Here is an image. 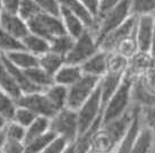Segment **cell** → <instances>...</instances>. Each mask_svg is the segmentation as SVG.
Listing matches in <instances>:
<instances>
[{
	"instance_id": "obj_40",
	"label": "cell",
	"mask_w": 155,
	"mask_h": 153,
	"mask_svg": "<svg viewBox=\"0 0 155 153\" xmlns=\"http://www.w3.org/2000/svg\"><path fill=\"white\" fill-rule=\"evenodd\" d=\"M68 144V142L62 137H56L41 153H64Z\"/></svg>"
},
{
	"instance_id": "obj_37",
	"label": "cell",
	"mask_w": 155,
	"mask_h": 153,
	"mask_svg": "<svg viewBox=\"0 0 155 153\" xmlns=\"http://www.w3.org/2000/svg\"><path fill=\"white\" fill-rule=\"evenodd\" d=\"M36 118H38V116L34 112H32L31 110L26 109V108L17 105V109L15 111L12 120L14 122H16V124H18V125H21L24 128H27Z\"/></svg>"
},
{
	"instance_id": "obj_48",
	"label": "cell",
	"mask_w": 155,
	"mask_h": 153,
	"mask_svg": "<svg viewBox=\"0 0 155 153\" xmlns=\"http://www.w3.org/2000/svg\"><path fill=\"white\" fill-rule=\"evenodd\" d=\"M64 153H76V151H75V148H74V144H73V143L68 144V146L66 148V150L64 151Z\"/></svg>"
},
{
	"instance_id": "obj_53",
	"label": "cell",
	"mask_w": 155,
	"mask_h": 153,
	"mask_svg": "<svg viewBox=\"0 0 155 153\" xmlns=\"http://www.w3.org/2000/svg\"><path fill=\"white\" fill-rule=\"evenodd\" d=\"M0 5H1V0H0Z\"/></svg>"
},
{
	"instance_id": "obj_28",
	"label": "cell",
	"mask_w": 155,
	"mask_h": 153,
	"mask_svg": "<svg viewBox=\"0 0 155 153\" xmlns=\"http://www.w3.org/2000/svg\"><path fill=\"white\" fill-rule=\"evenodd\" d=\"M49 131H50V119L45 118V117H38L26 128L24 144L39 137V136L43 135Z\"/></svg>"
},
{
	"instance_id": "obj_22",
	"label": "cell",
	"mask_w": 155,
	"mask_h": 153,
	"mask_svg": "<svg viewBox=\"0 0 155 153\" xmlns=\"http://www.w3.org/2000/svg\"><path fill=\"white\" fill-rule=\"evenodd\" d=\"M0 88L4 90L7 94H9L15 100L19 99L23 95V92L21 91V88L17 85L16 81L14 79L12 73L9 72V69L4 64L1 58H0Z\"/></svg>"
},
{
	"instance_id": "obj_2",
	"label": "cell",
	"mask_w": 155,
	"mask_h": 153,
	"mask_svg": "<svg viewBox=\"0 0 155 153\" xmlns=\"http://www.w3.org/2000/svg\"><path fill=\"white\" fill-rule=\"evenodd\" d=\"M134 79L135 78L128 74L125 75L119 88L104 107L102 112V124L119 118L128 110V105L131 100V86Z\"/></svg>"
},
{
	"instance_id": "obj_35",
	"label": "cell",
	"mask_w": 155,
	"mask_h": 153,
	"mask_svg": "<svg viewBox=\"0 0 155 153\" xmlns=\"http://www.w3.org/2000/svg\"><path fill=\"white\" fill-rule=\"evenodd\" d=\"M130 6L134 16H155V0H130Z\"/></svg>"
},
{
	"instance_id": "obj_20",
	"label": "cell",
	"mask_w": 155,
	"mask_h": 153,
	"mask_svg": "<svg viewBox=\"0 0 155 153\" xmlns=\"http://www.w3.org/2000/svg\"><path fill=\"white\" fill-rule=\"evenodd\" d=\"M60 18L62 23H64V26L66 28L67 34L73 36L75 40L78 39L87 30L86 25L84 24L82 19L78 17L77 15H75L74 13L69 12L68 9L61 7Z\"/></svg>"
},
{
	"instance_id": "obj_12",
	"label": "cell",
	"mask_w": 155,
	"mask_h": 153,
	"mask_svg": "<svg viewBox=\"0 0 155 153\" xmlns=\"http://www.w3.org/2000/svg\"><path fill=\"white\" fill-rule=\"evenodd\" d=\"M108 56L109 52L100 50L93 57H91L83 65H81L83 73L85 75L102 78L108 72Z\"/></svg>"
},
{
	"instance_id": "obj_6",
	"label": "cell",
	"mask_w": 155,
	"mask_h": 153,
	"mask_svg": "<svg viewBox=\"0 0 155 153\" xmlns=\"http://www.w3.org/2000/svg\"><path fill=\"white\" fill-rule=\"evenodd\" d=\"M100 81L101 78L99 77L85 74L83 75L82 78L78 82L68 88L67 108L77 111L95 92V90L99 86Z\"/></svg>"
},
{
	"instance_id": "obj_46",
	"label": "cell",
	"mask_w": 155,
	"mask_h": 153,
	"mask_svg": "<svg viewBox=\"0 0 155 153\" xmlns=\"http://www.w3.org/2000/svg\"><path fill=\"white\" fill-rule=\"evenodd\" d=\"M81 1L84 4V6L90 10L91 14H92V15L95 17V19H96L97 14H99L100 0H81Z\"/></svg>"
},
{
	"instance_id": "obj_33",
	"label": "cell",
	"mask_w": 155,
	"mask_h": 153,
	"mask_svg": "<svg viewBox=\"0 0 155 153\" xmlns=\"http://www.w3.org/2000/svg\"><path fill=\"white\" fill-rule=\"evenodd\" d=\"M138 51H139V49H138L137 40H136V30H135V32L130 36L126 38L125 40H122L120 43L118 44L116 50H114V52H118L119 55L127 58L128 60L131 57H134Z\"/></svg>"
},
{
	"instance_id": "obj_10",
	"label": "cell",
	"mask_w": 155,
	"mask_h": 153,
	"mask_svg": "<svg viewBox=\"0 0 155 153\" xmlns=\"http://www.w3.org/2000/svg\"><path fill=\"white\" fill-rule=\"evenodd\" d=\"M154 21V15H145V16L137 17L136 40H137L138 49L142 52H151L152 51Z\"/></svg>"
},
{
	"instance_id": "obj_13",
	"label": "cell",
	"mask_w": 155,
	"mask_h": 153,
	"mask_svg": "<svg viewBox=\"0 0 155 153\" xmlns=\"http://www.w3.org/2000/svg\"><path fill=\"white\" fill-rule=\"evenodd\" d=\"M154 66V60H153L151 52L138 51L134 57H131L128 60V68H127L126 74L136 78V77L144 75Z\"/></svg>"
},
{
	"instance_id": "obj_1",
	"label": "cell",
	"mask_w": 155,
	"mask_h": 153,
	"mask_svg": "<svg viewBox=\"0 0 155 153\" xmlns=\"http://www.w3.org/2000/svg\"><path fill=\"white\" fill-rule=\"evenodd\" d=\"M131 15L133 14H131L130 0H124L117 7L109 10L108 13L96 17L95 26L91 32L94 34L99 45L107 35L121 26Z\"/></svg>"
},
{
	"instance_id": "obj_51",
	"label": "cell",
	"mask_w": 155,
	"mask_h": 153,
	"mask_svg": "<svg viewBox=\"0 0 155 153\" xmlns=\"http://www.w3.org/2000/svg\"><path fill=\"white\" fill-rule=\"evenodd\" d=\"M88 153H94V152H92V151H90V152H88Z\"/></svg>"
},
{
	"instance_id": "obj_17",
	"label": "cell",
	"mask_w": 155,
	"mask_h": 153,
	"mask_svg": "<svg viewBox=\"0 0 155 153\" xmlns=\"http://www.w3.org/2000/svg\"><path fill=\"white\" fill-rule=\"evenodd\" d=\"M0 58L2 59L4 64L7 66V68L9 69V72L12 73L14 79L16 81V83H17V85L19 86L21 91L23 92V94L35 93V92H43L41 88H39L38 86H35L34 84L28 79V77H27L25 74V70L21 69V68L16 67L15 65H13L7 58L5 57L4 55H0Z\"/></svg>"
},
{
	"instance_id": "obj_26",
	"label": "cell",
	"mask_w": 155,
	"mask_h": 153,
	"mask_svg": "<svg viewBox=\"0 0 155 153\" xmlns=\"http://www.w3.org/2000/svg\"><path fill=\"white\" fill-rule=\"evenodd\" d=\"M25 74L31 82L34 84L35 86L41 88L42 91H45L48 88H50L51 85L54 84L53 76L48 74L47 72L43 68H41L40 66L25 70Z\"/></svg>"
},
{
	"instance_id": "obj_7",
	"label": "cell",
	"mask_w": 155,
	"mask_h": 153,
	"mask_svg": "<svg viewBox=\"0 0 155 153\" xmlns=\"http://www.w3.org/2000/svg\"><path fill=\"white\" fill-rule=\"evenodd\" d=\"M103 105L101 98L100 84L95 92L84 105L77 110L78 124H79V134L87 131L100 117H102Z\"/></svg>"
},
{
	"instance_id": "obj_34",
	"label": "cell",
	"mask_w": 155,
	"mask_h": 153,
	"mask_svg": "<svg viewBox=\"0 0 155 153\" xmlns=\"http://www.w3.org/2000/svg\"><path fill=\"white\" fill-rule=\"evenodd\" d=\"M17 109L16 100L0 88V116L7 120H12Z\"/></svg>"
},
{
	"instance_id": "obj_27",
	"label": "cell",
	"mask_w": 155,
	"mask_h": 153,
	"mask_svg": "<svg viewBox=\"0 0 155 153\" xmlns=\"http://www.w3.org/2000/svg\"><path fill=\"white\" fill-rule=\"evenodd\" d=\"M66 64V58L57 55V53L49 51L48 53L39 57V66L43 68L48 74L54 76L57 72L60 69L62 66Z\"/></svg>"
},
{
	"instance_id": "obj_15",
	"label": "cell",
	"mask_w": 155,
	"mask_h": 153,
	"mask_svg": "<svg viewBox=\"0 0 155 153\" xmlns=\"http://www.w3.org/2000/svg\"><path fill=\"white\" fill-rule=\"evenodd\" d=\"M139 112H140V107L136 105L134 108V118L131 121L129 129L127 131L125 137L121 140V142L118 145L116 153H130L133 150L134 143L137 138L138 134L140 131V119H139Z\"/></svg>"
},
{
	"instance_id": "obj_54",
	"label": "cell",
	"mask_w": 155,
	"mask_h": 153,
	"mask_svg": "<svg viewBox=\"0 0 155 153\" xmlns=\"http://www.w3.org/2000/svg\"><path fill=\"white\" fill-rule=\"evenodd\" d=\"M0 55H1V53H0Z\"/></svg>"
},
{
	"instance_id": "obj_18",
	"label": "cell",
	"mask_w": 155,
	"mask_h": 153,
	"mask_svg": "<svg viewBox=\"0 0 155 153\" xmlns=\"http://www.w3.org/2000/svg\"><path fill=\"white\" fill-rule=\"evenodd\" d=\"M83 75L84 73H83L81 66L65 64L53 76V79H54V84L70 88L71 85H74L82 78Z\"/></svg>"
},
{
	"instance_id": "obj_25",
	"label": "cell",
	"mask_w": 155,
	"mask_h": 153,
	"mask_svg": "<svg viewBox=\"0 0 155 153\" xmlns=\"http://www.w3.org/2000/svg\"><path fill=\"white\" fill-rule=\"evenodd\" d=\"M44 94L47 95V98L57 111H60L61 109L67 107L68 88L59 85V84H53L44 91Z\"/></svg>"
},
{
	"instance_id": "obj_4",
	"label": "cell",
	"mask_w": 155,
	"mask_h": 153,
	"mask_svg": "<svg viewBox=\"0 0 155 153\" xmlns=\"http://www.w3.org/2000/svg\"><path fill=\"white\" fill-rule=\"evenodd\" d=\"M27 25L30 33L41 36L49 42H51L57 36L67 34L61 18L50 14L40 13L39 15L30 19L27 22Z\"/></svg>"
},
{
	"instance_id": "obj_16",
	"label": "cell",
	"mask_w": 155,
	"mask_h": 153,
	"mask_svg": "<svg viewBox=\"0 0 155 153\" xmlns=\"http://www.w3.org/2000/svg\"><path fill=\"white\" fill-rule=\"evenodd\" d=\"M118 145V142L101 126L93 136L91 151L94 153H112Z\"/></svg>"
},
{
	"instance_id": "obj_24",
	"label": "cell",
	"mask_w": 155,
	"mask_h": 153,
	"mask_svg": "<svg viewBox=\"0 0 155 153\" xmlns=\"http://www.w3.org/2000/svg\"><path fill=\"white\" fill-rule=\"evenodd\" d=\"M22 42L26 51H28L36 57H41L50 51V42L32 33L26 35L22 40Z\"/></svg>"
},
{
	"instance_id": "obj_42",
	"label": "cell",
	"mask_w": 155,
	"mask_h": 153,
	"mask_svg": "<svg viewBox=\"0 0 155 153\" xmlns=\"http://www.w3.org/2000/svg\"><path fill=\"white\" fill-rule=\"evenodd\" d=\"M139 77L142 78L143 83L145 84V86H146L153 94H155V66L153 68H151L148 72H146L144 75L139 76Z\"/></svg>"
},
{
	"instance_id": "obj_39",
	"label": "cell",
	"mask_w": 155,
	"mask_h": 153,
	"mask_svg": "<svg viewBox=\"0 0 155 153\" xmlns=\"http://www.w3.org/2000/svg\"><path fill=\"white\" fill-rule=\"evenodd\" d=\"M35 2L38 4L42 13L60 17L61 6L58 0H35Z\"/></svg>"
},
{
	"instance_id": "obj_9",
	"label": "cell",
	"mask_w": 155,
	"mask_h": 153,
	"mask_svg": "<svg viewBox=\"0 0 155 153\" xmlns=\"http://www.w3.org/2000/svg\"><path fill=\"white\" fill-rule=\"evenodd\" d=\"M136 24H137V16L131 15L121 26L116 28L113 32H111L110 34L104 38V40L100 44V49L103 51H107V52L114 51L118 44L120 43L122 40L130 36L135 32Z\"/></svg>"
},
{
	"instance_id": "obj_8",
	"label": "cell",
	"mask_w": 155,
	"mask_h": 153,
	"mask_svg": "<svg viewBox=\"0 0 155 153\" xmlns=\"http://www.w3.org/2000/svg\"><path fill=\"white\" fill-rule=\"evenodd\" d=\"M16 105L18 107H23L31 110L38 117H45L49 119L53 118L58 112L53 108V105H51L47 95L44 94V91L23 94L19 99L16 100Z\"/></svg>"
},
{
	"instance_id": "obj_3",
	"label": "cell",
	"mask_w": 155,
	"mask_h": 153,
	"mask_svg": "<svg viewBox=\"0 0 155 153\" xmlns=\"http://www.w3.org/2000/svg\"><path fill=\"white\" fill-rule=\"evenodd\" d=\"M50 131L58 137H62L69 144L74 143L79 135V124L76 110L64 108L50 119Z\"/></svg>"
},
{
	"instance_id": "obj_49",
	"label": "cell",
	"mask_w": 155,
	"mask_h": 153,
	"mask_svg": "<svg viewBox=\"0 0 155 153\" xmlns=\"http://www.w3.org/2000/svg\"><path fill=\"white\" fill-rule=\"evenodd\" d=\"M155 51V21H154V30H153V44H152V52Z\"/></svg>"
},
{
	"instance_id": "obj_41",
	"label": "cell",
	"mask_w": 155,
	"mask_h": 153,
	"mask_svg": "<svg viewBox=\"0 0 155 153\" xmlns=\"http://www.w3.org/2000/svg\"><path fill=\"white\" fill-rule=\"evenodd\" d=\"M2 150L5 153H25V144L24 142L6 140Z\"/></svg>"
},
{
	"instance_id": "obj_5",
	"label": "cell",
	"mask_w": 155,
	"mask_h": 153,
	"mask_svg": "<svg viewBox=\"0 0 155 153\" xmlns=\"http://www.w3.org/2000/svg\"><path fill=\"white\" fill-rule=\"evenodd\" d=\"M100 50L101 49L94 34L87 28L78 39L75 40L71 51L66 57V64L81 66Z\"/></svg>"
},
{
	"instance_id": "obj_47",
	"label": "cell",
	"mask_w": 155,
	"mask_h": 153,
	"mask_svg": "<svg viewBox=\"0 0 155 153\" xmlns=\"http://www.w3.org/2000/svg\"><path fill=\"white\" fill-rule=\"evenodd\" d=\"M7 122H8V120H7V119H5L4 117H1V116H0V134L5 131Z\"/></svg>"
},
{
	"instance_id": "obj_44",
	"label": "cell",
	"mask_w": 155,
	"mask_h": 153,
	"mask_svg": "<svg viewBox=\"0 0 155 153\" xmlns=\"http://www.w3.org/2000/svg\"><path fill=\"white\" fill-rule=\"evenodd\" d=\"M124 0H100L99 5V14H97V17L103 15V14L108 13L109 10L113 9L114 7H117L118 5L122 2Z\"/></svg>"
},
{
	"instance_id": "obj_11",
	"label": "cell",
	"mask_w": 155,
	"mask_h": 153,
	"mask_svg": "<svg viewBox=\"0 0 155 153\" xmlns=\"http://www.w3.org/2000/svg\"><path fill=\"white\" fill-rule=\"evenodd\" d=\"M0 28L9 33L15 38L23 40L27 34H30L28 25L18 14H10L1 12L0 15Z\"/></svg>"
},
{
	"instance_id": "obj_21",
	"label": "cell",
	"mask_w": 155,
	"mask_h": 153,
	"mask_svg": "<svg viewBox=\"0 0 155 153\" xmlns=\"http://www.w3.org/2000/svg\"><path fill=\"white\" fill-rule=\"evenodd\" d=\"M131 99L139 107L143 105L145 108H148L155 105V94H153L145 86L140 77H136L134 79L133 86H131Z\"/></svg>"
},
{
	"instance_id": "obj_50",
	"label": "cell",
	"mask_w": 155,
	"mask_h": 153,
	"mask_svg": "<svg viewBox=\"0 0 155 153\" xmlns=\"http://www.w3.org/2000/svg\"><path fill=\"white\" fill-rule=\"evenodd\" d=\"M0 153H5V152H4V150H2V149L0 150Z\"/></svg>"
},
{
	"instance_id": "obj_23",
	"label": "cell",
	"mask_w": 155,
	"mask_h": 153,
	"mask_svg": "<svg viewBox=\"0 0 155 153\" xmlns=\"http://www.w3.org/2000/svg\"><path fill=\"white\" fill-rule=\"evenodd\" d=\"M13 65L23 70H27L39 66V57H36L26 50H19L15 52L4 55Z\"/></svg>"
},
{
	"instance_id": "obj_32",
	"label": "cell",
	"mask_w": 155,
	"mask_h": 153,
	"mask_svg": "<svg viewBox=\"0 0 155 153\" xmlns=\"http://www.w3.org/2000/svg\"><path fill=\"white\" fill-rule=\"evenodd\" d=\"M56 137L58 136L53 131H49L43 135L25 143V153H41Z\"/></svg>"
},
{
	"instance_id": "obj_31",
	"label": "cell",
	"mask_w": 155,
	"mask_h": 153,
	"mask_svg": "<svg viewBox=\"0 0 155 153\" xmlns=\"http://www.w3.org/2000/svg\"><path fill=\"white\" fill-rule=\"evenodd\" d=\"M153 144V133L146 127L140 129L130 153H150Z\"/></svg>"
},
{
	"instance_id": "obj_19",
	"label": "cell",
	"mask_w": 155,
	"mask_h": 153,
	"mask_svg": "<svg viewBox=\"0 0 155 153\" xmlns=\"http://www.w3.org/2000/svg\"><path fill=\"white\" fill-rule=\"evenodd\" d=\"M62 8L68 9L69 12L77 15L82 19L84 24L90 31H92L95 26V17L91 14V12L84 6L81 0H58Z\"/></svg>"
},
{
	"instance_id": "obj_43",
	"label": "cell",
	"mask_w": 155,
	"mask_h": 153,
	"mask_svg": "<svg viewBox=\"0 0 155 153\" xmlns=\"http://www.w3.org/2000/svg\"><path fill=\"white\" fill-rule=\"evenodd\" d=\"M21 1L22 0H1L0 10L10 14H18Z\"/></svg>"
},
{
	"instance_id": "obj_36",
	"label": "cell",
	"mask_w": 155,
	"mask_h": 153,
	"mask_svg": "<svg viewBox=\"0 0 155 153\" xmlns=\"http://www.w3.org/2000/svg\"><path fill=\"white\" fill-rule=\"evenodd\" d=\"M41 12L40 7L35 2V0H22L18 9V15L25 21L26 23L30 19L35 17L36 15H39Z\"/></svg>"
},
{
	"instance_id": "obj_52",
	"label": "cell",
	"mask_w": 155,
	"mask_h": 153,
	"mask_svg": "<svg viewBox=\"0 0 155 153\" xmlns=\"http://www.w3.org/2000/svg\"><path fill=\"white\" fill-rule=\"evenodd\" d=\"M0 15H1V10H0Z\"/></svg>"
},
{
	"instance_id": "obj_14",
	"label": "cell",
	"mask_w": 155,
	"mask_h": 153,
	"mask_svg": "<svg viewBox=\"0 0 155 153\" xmlns=\"http://www.w3.org/2000/svg\"><path fill=\"white\" fill-rule=\"evenodd\" d=\"M126 74L122 73H112L107 72V74L100 81V90H101V98H102V105L103 109L108 101L111 99V96L116 93L119 88L120 84L122 83V79Z\"/></svg>"
},
{
	"instance_id": "obj_30",
	"label": "cell",
	"mask_w": 155,
	"mask_h": 153,
	"mask_svg": "<svg viewBox=\"0 0 155 153\" xmlns=\"http://www.w3.org/2000/svg\"><path fill=\"white\" fill-rule=\"evenodd\" d=\"M75 44V39L69 34H64L57 36L50 42V51L60 55L62 57H67Z\"/></svg>"
},
{
	"instance_id": "obj_38",
	"label": "cell",
	"mask_w": 155,
	"mask_h": 153,
	"mask_svg": "<svg viewBox=\"0 0 155 153\" xmlns=\"http://www.w3.org/2000/svg\"><path fill=\"white\" fill-rule=\"evenodd\" d=\"M25 131L26 128L22 127L13 120H9L6 125L5 128V133H6V137L7 140L10 141H17V142H24L25 140Z\"/></svg>"
},
{
	"instance_id": "obj_45",
	"label": "cell",
	"mask_w": 155,
	"mask_h": 153,
	"mask_svg": "<svg viewBox=\"0 0 155 153\" xmlns=\"http://www.w3.org/2000/svg\"><path fill=\"white\" fill-rule=\"evenodd\" d=\"M145 119H146L147 127L152 131H155V105L146 108V110H145Z\"/></svg>"
},
{
	"instance_id": "obj_29",
	"label": "cell",
	"mask_w": 155,
	"mask_h": 153,
	"mask_svg": "<svg viewBox=\"0 0 155 153\" xmlns=\"http://www.w3.org/2000/svg\"><path fill=\"white\" fill-rule=\"evenodd\" d=\"M19 50H25L22 40L15 38L7 32H5L2 28H0V53L7 55Z\"/></svg>"
}]
</instances>
